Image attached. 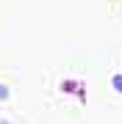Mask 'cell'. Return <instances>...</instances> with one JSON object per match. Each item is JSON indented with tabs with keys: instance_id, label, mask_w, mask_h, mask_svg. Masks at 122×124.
<instances>
[{
	"instance_id": "1",
	"label": "cell",
	"mask_w": 122,
	"mask_h": 124,
	"mask_svg": "<svg viewBox=\"0 0 122 124\" xmlns=\"http://www.w3.org/2000/svg\"><path fill=\"white\" fill-rule=\"evenodd\" d=\"M114 85H117V88L122 91V77H114Z\"/></svg>"
}]
</instances>
